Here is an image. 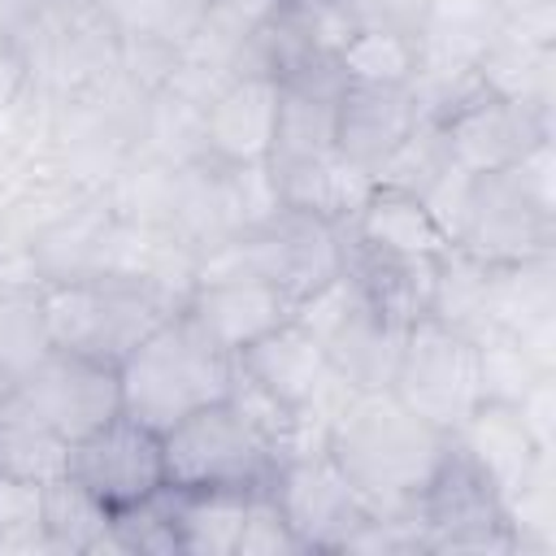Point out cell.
Wrapping results in <instances>:
<instances>
[{"label": "cell", "instance_id": "6da1fadb", "mask_svg": "<svg viewBox=\"0 0 556 556\" xmlns=\"http://www.w3.org/2000/svg\"><path fill=\"white\" fill-rule=\"evenodd\" d=\"M326 456L369 513H408L452 456V434L417 417L387 387L356 391L326 430Z\"/></svg>", "mask_w": 556, "mask_h": 556}, {"label": "cell", "instance_id": "7a4b0ae2", "mask_svg": "<svg viewBox=\"0 0 556 556\" xmlns=\"http://www.w3.org/2000/svg\"><path fill=\"white\" fill-rule=\"evenodd\" d=\"M122 408L152 430H169L178 417L235 395V356L222 352L182 308L156 321L117 365Z\"/></svg>", "mask_w": 556, "mask_h": 556}, {"label": "cell", "instance_id": "3957f363", "mask_svg": "<svg viewBox=\"0 0 556 556\" xmlns=\"http://www.w3.org/2000/svg\"><path fill=\"white\" fill-rule=\"evenodd\" d=\"M174 308H182L178 295L130 274H96L43 287L52 348H74L113 365H122V356Z\"/></svg>", "mask_w": 556, "mask_h": 556}, {"label": "cell", "instance_id": "277c9868", "mask_svg": "<svg viewBox=\"0 0 556 556\" xmlns=\"http://www.w3.org/2000/svg\"><path fill=\"white\" fill-rule=\"evenodd\" d=\"M343 252H348L343 222H334L326 213H313V208L278 204L265 222L248 226L230 243L200 256L195 274L248 269V274L274 282L278 291H287L300 304V300H308L313 291H321L326 282H334L343 274Z\"/></svg>", "mask_w": 556, "mask_h": 556}, {"label": "cell", "instance_id": "5b68a950", "mask_svg": "<svg viewBox=\"0 0 556 556\" xmlns=\"http://www.w3.org/2000/svg\"><path fill=\"white\" fill-rule=\"evenodd\" d=\"M165 482L174 491H256L269 486L278 452L252 413L226 395L161 430Z\"/></svg>", "mask_w": 556, "mask_h": 556}, {"label": "cell", "instance_id": "8992f818", "mask_svg": "<svg viewBox=\"0 0 556 556\" xmlns=\"http://www.w3.org/2000/svg\"><path fill=\"white\" fill-rule=\"evenodd\" d=\"M413 521L421 534V552H443V556H517V539L504 513L500 486L456 447L434 473V482L417 495Z\"/></svg>", "mask_w": 556, "mask_h": 556}, {"label": "cell", "instance_id": "52a82bcc", "mask_svg": "<svg viewBox=\"0 0 556 556\" xmlns=\"http://www.w3.org/2000/svg\"><path fill=\"white\" fill-rule=\"evenodd\" d=\"M30 87L48 96H74L117 70L122 35L96 0L39 4L26 35L17 39Z\"/></svg>", "mask_w": 556, "mask_h": 556}, {"label": "cell", "instance_id": "ba28073f", "mask_svg": "<svg viewBox=\"0 0 556 556\" xmlns=\"http://www.w3.org/2000/svg\"><path fill=\"white\" fill-rule=\"evenodd\" d=\"M295 317L317 334L330 369L352 391H382L391 382L408 326H395L382 308H374L348 274H339L308 300H300Z\"/></svg>", "mask_w": 556, "mask_h": 556}, {"label": "cell", "instance_id": "9c48e42d", "mask_svg": "<svg viewBox=\"0 0 556 556\" xmlns=\"http://www.w3.org/2000/svg\"><path fill=\"white\" fill-rule=\"evenodd\" d=\"M387 391L408 404L430 426L456 434V426L469 417L478 395V348L469 334L439 326L434 317H421L404 330L395 369Z\"/></svg>", "mask_w": 556, "mask_h": 556}, {"label": "cell", "instance_id": "30bf717a", "mask_svg": "<svg viewBox=\"0 0 556 556\" xmlns=\"http://www.w3.org/2000/svg\"><path fill=\"white\" fill-rule=\"evenodd\" d=\"M235 374L243 387H252L269 404L287 408V413L308 408L326 421H334V413L356 395L330 369L317 334L300 317H287L282 326H274L269 334H261L256 343L235 352Z\"/></svg>", "mask_w": 556, "mask_h": 556}, {"label": "cell", "instance_id": "8fae6325", "mask_svg": "<svg viewBox=\"0 0 556 556\" xmlns=\"http://www.w3.org/2000/svg\"><path fill=\"white\" fill-rule=\"evenodd\" d=\"M452 243L486 265L547 256V252H556V208L539 204L513 178V169L469 174Z\"/></svg>", "mask_w": 556, "mask_h": 556}, {"label": "cell", "instance_id": "7c38bea8", "mask_svg": "<svg viewBox=\"0 0 556 556\" xmlns=\"http://www.w3.org/2000/svg\"><path fill=\"white\" fill-rule=\"evenodd\" d=\"M65 478L78 482L113 517L148 504L169 486L161 430L143 426L130 413H117L100 430L70 443V473Z\"/></svg>", "mask_w": 556, "mask_h": 556}, {"label": "cell", "instance_id": "4fadbf2b", "mask_svg": "<svg viewBox=\"0 0 556 556\" xmlns=\"http://www.w3.org/2000/svg\"><path fill=\"white\" fill-rule=\"evenodd\" d=\"M13 391L65 439L78 443L83 434L113 421L122 408V374L113 361L74 352V348H48L17 382Z\"/></svg>", "mask_w": 556, "mask_h": 556}, {"label": "cell", "instance_id": "5bb4252c", "mask_svg": "<svg viewBox=\"0 0 556 556\" xmlns=\"http://www.w3.org/2000/svg\"><path fill=\"white\" fill-rule=\"evenodd\" d=\"M269 495L282 508L304 552H343L352 530L369 517L365 500L348 486V478L326 452L278 460L269 478Z\"/></svg>", "mask_w": 556, "mask_h": 556}, {"label": "cell", "instance_id": "9a60e30c", "mask_svg": "<svg viewBox=\"0 0 556 556\" xmlns=\"http://www.w3.org/2000/svg\"><path fill=\"white\" fill-rule=\"evenodd\" d=\"M439 139L447 148V161L465 174H495L517 165L534 143L552 139V113L491 96L478 87L469 100H460L447 117L434 122Z\"/></svg>", "mask_w": 556, "mask_h": 556}, {"label": "cell", "instance_id": "2e32d148", "mask_svg": "<svg viewBox=\"0 0 556 556\" xmlns=\"http://www.w3.org/2000/svg\"><path fill=\"white\" fill-rule=\"evenodd\" d=\"M182 313L222 348L243 352L287 317H295V300L278 291L274 282L248 274V269H222V274H195Z\"/></svg>", "mask_w": 556, "mask_h": 556}, {"label": "cell", "instance_id": "e0dca14e", "mask_svg": "<svg viewBox=\"0 0 556 556\" xmlns=\"http://www.w3.org/2000/svg\"><path fill=\"white\" fill-rule=\"evenodd\" d=\"M282 87L269 70L235 74L200 113V152L217 165H265L278 135Z\"/></svg>", "mask_w": 556, "mask_h": 556}, {"label": "cell", "instance_id": "ac0fdd59", "mask_svg": "<svg viewBox=\"0 0 556 556\" xmlns=\"http://www.w3.org/2000/svg\"><path fill=\"white\" fill-rule=\"evenodd\" d=\"M421 109L408 87H374V83H343L334 104V156L378 178L395 148L417 130Z\"/></svg>", "mask_w": 556, "mask_h": 556}, {"label": "cell", "instance_id": "d6986e66", "mask_svg": "<svg viewBox=\"0 0 556 556\" xmlns=\"http://www.w3.org/2000/svg\"><path fill=\"white\" fill-rule=\"evenodd\" d=\"M122 217L113 213L104 191H87L65 208L30 248L26 256V278L35 282H74V278H96L109 274L113 261V239H117Z\"/></svg>", "mask_w": 556, "mask_h": 556}, {"label": "cell", "instance_id": "ffe728a7", "mask_svg": "<svg viewBox=\"0 0 556 556\" xmlns=\"http://www.w3.org/2000/svg\"><path fill=\"white\" fill-rule=\"evenodd\" d=\"M343 235H348V243L382 252V256L434 261L452 248L447 230L426 208V200L408 187H395V182H369V191L343 217Z\"/></svg>", "mask_w": 556, "mask_h": 556}, {"label": "cell", "instance_id": "44dd1931", "mask_svg": "<svg viewBox=\"0 0 556 556\" xmlns=\"http://www.w3.org/2000/svg\"><path fill=\"white\" fill-rule=\"evenodd\" d=\"M452 439L500 486V495H508L534 469V460L547 456V447H539L534 434L526 430L517 404H500V400H478Z\"/></svg>", "mask_w": 556, "mask_h": 556}, {"label": "cell", "instance_id": "7402d4cb", "mask_svg": "<svg viewBox=\"0 0 556 556\" xmlns=\"http://www.w3.org/2000/svg\"><path fill=\"white\" fill-rule=\"evenodd\" d=\"M70 473V443L17 395L0 400V482L48 486Z\"/></svg>", "mask_w": 556, "mask_h": 556}, {"label": "cell", "instance_id": "603a6c76", "mask_svg": "<svg viewBox=\"0 0 556 556\" xmlns=\"http://www.w3.org/2000/svg\"><path fill=\"white\" fill-rule=\"evenodd\" d=\"M78 195H87V191L48 174V169H30L26 182L0 204V274H22L26 278L30 248L39 243V235L65 208H74Z\"/></svg>", "mask_w": 556, "mask_h": 556}, {"label": "cell", "instance_id": "cb8c5ba5", "mask_svg": "<svg viewBox=\"0 0 556 556\" xmlns=\"http://www.w3.org/2000/svg\"><path fill=\"white\" fill-rule=\"evenodd\" d=\"M543 321H556V252L491 265L486 330L526 334Z\"/></svg>", "mask_w": 556, "mask_h": 556}, {"label": "cell", "instance_id": "d4e9b609", "mask_svg": "<svg viewBox=\"0 0 556 556\" xmlns=\"http://www.w3.org/2000/svg\"><path fill=\"white\" fill-rule=\"evenodd\" d=\"M473 74L491 96L552 113V96H556V48L552 43H530V39L500 30L478 52Z\"/></svg>", "mask_w": 556, "mask_h": 556}, {"label": "cell", "instance_id": "484cf974", "mask_svg": "<svg viewBox=\"0 0 556 556\" xmlns=\"http://www.w3.org/2000/svg\"><path fill=\"white\" fill-rule=\"evenodd\" d=\"M178 556H235L252 491H165Z\"/></svg>", "mask_w": 556, "mask_h": 556}, {"label": "cell", "instance_id": "4316f807", "mask_svg": "<svg viewBox=\"0 0 556 556\" xmlns=\"http://www.w3.org/2000/svg\"><path fill=\"white\" fill-rule=\"evenodd\" d=\"M504 13L491 0H426L417 48L426 61L473 65L478 52L500 35Z\"/></svg>", "mask_w": 556, "mask_h": 556}, {"label": "cell", "instance_id": "83f0119b", "mask_svg": "<svg viewBox=\"0 0 556 556\" xmlns=\"http://www.w3.org/2000/svg\"><path fill=\"white\" fill-rule=\"evenodd\" d=\"M43 534H48V552H70V556L122 552L117 530H113V513H104L70 478H56L43 486Z\"/></svg>", "mask_w": 556, "mask_h": 556}, {"label": "cell", "instance_id": "f1b7e54d", "mask_svg": "<svg viewBox=\"0 0 556 556\" xmlns=\"http://www.w3.org/2000/svg\"><path fill=\"white\" fill-rule=\"evenodd\" d=\"M52 348L43 282L22 274H0V374L17 382Z\"/></svg>", "mask_w": 556, "mask_h": 556}, {"label": "cell", "instance_id": "f546056e", "mask_svg": "<svg viewBox=\"0 0 556 556\" xmlns=\"http://www.w3.org/2000/svg\"><path fill=\"white\" fill-rule=\"evenodd\" d=\"M486 287H491V265L452 243L434 261V282H430L426 317H434L439 326H452V330L478 339L486 330Z\"/></svg>", "mask_w": 556, "mask_h": 556}, {"label": "cell", "instance_id": "4dcf8cb0", "mask_svg": "<svg viewBox=\"0 0 556 556\" xmlns=\"http://www.w3.org/2000/svg\"><path fill=\"white\" fill-rule=\"evenodd\" d=\"M343 83H374V87H408L417 65H421V48L417 35L404 30H382V26H352L348 39L334 52Z\"/></svg>", "mask_w": 556, "mask_h": 556}, {"label": "cell", "instance_id": "1f68e13d", "mask_svg": "<svg viewBox=\"0 0 556 556\" xmlns=\"http://www.w3.org/2000/svg\"><path fill=\"white\" fill-rule=\"evenodd\" d=\"M96 4L109 13L122 39H152L169 48H182L213 9V0H96Z\"/></svg>", "mask_w": 556, "mask_h": 556}, {"label": "cell", "instance_id": "d6a6232c", "mask_svg": "<svg viewBox=\"0 0 556 556\" xmlns=\"http://www.w3.org/2000/svg\"><path fill=\"white\" fill-rule=\"evenodd\" d=\"M473 348H478V395L482 400L517 404L534 387V378L556 374V369H539L526 356V348L513 334H504V330H482L473 339Z\"/></svg>", "mask_w": 556, "mask_h": 556}, {"label": "cell", "instance_id": "836d02e7", "mask_svg": "<svg viewBox=\"0 0 556 556\" xmlns=\"http://www.w3.org/2000/svg\"><path fill=\"white\" fill-rule=\"evenodd\" d=\"M300 539L295 530L287 526L282 508L274 504L269 486H256L248 495V508H243V526H239V543H235V556H300Z\"/></svg>", "mask_w": 556, "mask_h": 556}, {"label": "cell", "instance_id": "e575fe53", "mask_svg": "<svg viewBox=\"0 0 556 556\" xmlns=\"http://www.w3.org/2000/svg\"><path fill=\"white\" fill-rule=\"evenodd\" d=\"M0 552H48L43 486L0 482Z\"/></svg>", "mask_w": 556, "mask_h": 556}, {"label": "cell", "instance_id": "d590c367", "mask_svg": "<svg viewBox=\"0 0 556 556\" xmlns=\"http://www.w3.org/2000/svg\"><path fill=\"white\" fill-rule=\"evenodd\" d=\"M352 26H382V30H404L417 35L426 0H334Z\"/></svg>", "mask_w": 556, "mask_h": 556}, {"label": "cell", "instance_id": "8d00e7d4", "mask_svg": "<svg viewBox=\"0 0 556 556\" xmlns=\"http://www.w3.org/2000/svg\"><path fill=\"white\" fill-rule=\"evenodd\" d=\"M517 413L526 421V430L534 434L539 447H556V374H543L534 378V387L517 400Z\"/></svg>", "mask_w": 556, "mask_h": 556}, {"label": "cell", "instance_id": "74e56055", "mask_svg": "<svg viewBox=\"0 0 556 556\" xmlns=\"http://www.w3.org/2000/svg\"><path fill=\"white\" fill-rule=\"evenodd\" d=\"M35 165H30V152L13 139V135H4L0 130V204L26 182V174H30Z\"/></svg>", "mask_w": 556, "mask_h": 556}, {"label": "cell", "instance_id": "f35d334b", "mask_svg": "<svg viewBox=\"0 0 556 556\" xmlns=\"http://www.w3.org/2000/svg\"><path fill=\"white\" fill-rule=\"evenodd\" d=\"M287 0H213V9H222V13H230V17H239L243 26H265L278 9H282Z\"/></svg>", "mask_w": 556, "mask_h": 556}, {"label": "cell", "instance_id": "ab89813d", "mask_svg": "<svg viewBox=\"0 0 556 556\" xmlns=\"http://www.w3.org/2000/svg\"><path fill=\"white\" fill-rule=\"evenodd\" d=\"M39 0H0V43H17L35 17Z\"/></svg>", "mask_w": 556, "mask_h": 556}, {"label": "cell", "instance_id": "60d3db41", "mask_svg": "<svg viewBox=\"0 0 556 556\" xmlns=\"http://www.w3.org/2000/svg\"><path fill=\"white\" fill-rule=\"evenodd\" d=\"M9 391H13V382H9V378H4V374H0V400H4V395H9Z\"/></svg>", "mask_w": 556, "mask_h": 556}, {"label": "cell", "instance_id": "b9f144b4", "mask_svg": "<svg viewBox=\"0 0 556 556\" xmlns=\"http://www.w3.org/2000/svg\"><path fill=\"white\" fill-rule=\"evenodd\" d=\"M39 4H65V0H39Z\"/></svg>", "mask_w": 556, "mask_h": 556}]
</instances>
